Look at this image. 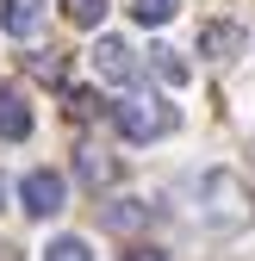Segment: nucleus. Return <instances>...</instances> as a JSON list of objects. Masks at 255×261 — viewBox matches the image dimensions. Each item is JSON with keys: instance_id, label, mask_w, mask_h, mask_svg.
<instances>
[{"instance_id": "1", "label": "nucleus", "mask_w": 255, "mask_h": 261, "mask_svg": "<svg viewBox=\"0 0 255 261\" xmlns=\"http://www.w3.org/2000/svg\"><path fill=\"white\" fill-rule=\"evenodd\" d=\"M193 218L206 224V230H243V224L255 218V199H249V187L231 174V168H206L193 174Z\"/></svg>"}, {"instance_id": "2", "label": "nucleus", "mask_w": 255, "mask_h": 261, "mask_svg": "<svg viewBox=\"0 0 255 261\" xmlns=\"http://www.w3.org/2000/svg\"><path fill=\"white\" fill-rule=\"evenodd\" d=\"M112 118H118V130H124V143H156V137L174 130V106L156 100V93H131Z\"/></svg>"}, {"instance_id": "3", "label": "nucleus", "mask_w": 255, "mask_h": 261, "mask_svg": "<svg viewBox=\"0 0 255 261\" xmlns=\"http://www.w3.org/2000/svg\"><path fill=\"white\" fill-rule=\"evenodd\" d=\"M93 75L112 81V87H137L143 62H137V50L124 44V38H100V44H93Z\"/></svg>"}, {"instance_id": "4", "label": "nucleus", "mask_w": 255, "mask_h": 261, "mask_svg": "<svg viewBox=\"0 0 255 261\" xmlns=\"http://www.w3.org/2000/svg\"><path fill=\"white\" fill-rule=\"evenodd\" d=\"M19 205H25V218H56V212H62V174L31 168V174L19 180Z\"/></svg>"}, {"instance_id": "5", "label": "nucleus", "mask_w": 255, "mask_h": 261, "mask_svg": "<svg viewBox=\"0 0 255 261\" xmlns=\"http://www.w3.org/2000/svg\"><path fill=\"white\" fill-rule=\"evenodd\" d=\"M243 50V25H231V19H212L206 31H199V56H212V62H231Z\"/></svg>"}, {"instance_id": "6", "label": "nucleus", "mask_w": 255, "mask_h": 261, "mask_svg": "<svg viewBox=\"0 0 255 261\" xmlns=\"http://www.w3.org/2000/svg\"><path fill=\"white\" fill-rule=\"evenodd\" d=\"M100 224H106L112 237H137V230H149V205L143 199H112L100 212Z\"/></svg>"}, {"instance_id": "7", "label": "nucleus", "mask_w": 255, "mask_h": 261, "mask_svg": "<svg viewBox=\"0 0 255 261\" xmlns=\"http://www.w3.org/2000/svg\"><path fill=\"white\" fill-rule=\"evenodd\" d=\"M0 137H7V143L31 137V106H25V93H13V87H0Z\"/></svg>"}, {"instance_id": "8", "label": "nucleus", "mask_w": 255, "mask_h": 261, "mask_svg": "<svg viewBox=\"0 0 255 261\" xmlns=\"http://www.w3.org/2000/svg\"><path fill=\"white\" fill-rule=\"evenodd\" d=\"M0 25H7L13 38H38V25H44V0H0Z\"/></svg>"}, {"instance_id": "9", "label": "nucleus", "mask_w": 255, "mask_h": 261, "mask_svg": "<svg viewBox=\"0 0 255 261\" xmlns=\"http://www.w3.org/2000/svg\"><path fill=\"white\" fill-rule=\"evenodd\" d=\"M75 174H81L87 187H112V180H118V162H112L106 149H93V143H81V149H75Z\"/></svg>"}, {"instance_id": "10", "label": "nucleus", "mask_w": 255, "mask_h": 261, "mask_svg": "<svg viewBox=\"0 0 255 261\" xmlns=\"http://www.w3.org/2000/svg\"><path fill=\"white\" fill-rule=\"evenodd\" d=\"M106 7H112V0H62V19L81 25V31H93V25L106 19Z\"/></svg>"}, {"instance_id": "11", "label": "nucleus", "mask_w": 255, "mask_h": 261, "mask_svg": "<svg viewBox=\"0 0 255 261\" xmlns=\"http://www.w3.org/2000/svg\"><path fill=\"white\" fill-rule=\"evenodd\" d=\"M149 62H156V75H162L168 87H187V75H193V69H187V62H181L168 44H162V50H149Z\"/></svg>"}, {"instance_id": "12", "label": "nucleus", "mask_w": 255, "mask_h": 261, "mask_svg": "<svg viewBox=\"0 0 255 261\" xmlns=\"http://www.w3.org/2000/svg\"><path fill=\"white\" fill-rule=\"evenodd\" d=\"M44 261H93V249H87L81 237H56V243L44 249Z\"/></svg>"}, {"instance_id": "13", "label": "nucleus", "mask_w": 255, "mask_h": 261, "mask_svg": "<svg viewBox=\"0 0 255 261\" xmlns=\"http://www.w3.org/2000/svg\"><path fill=\"white\" fill-rule=\"evenodd\" d=\"M174 7H181V0H137L131 13H137V25H168V19H174Z\"/></svg>"}, {"instance_id": "14", "label": "nucleus", "mask_w": 255, "mask_h": 261, "mask_svg": "<svg viewBox=\"0 0 255 261\" xmlns=\"http://www.w3.org/2000/svg\"><path fill=\"white\" fill-rule=\"evenodd\" d=\"M100 112V93L93 87H69V118H93Z\"/></svg>"}, {"instance_id": "15", "label": "nucleus", "mask_w": 255, "mask_h": 261, "mask_svg": "<svg viewBox=\"0 0 255 261\" xmlns=\"http://www.w3.org/2000/svg\"><path fill=\"white\" fill-rule=\"evenodd\" d=\"M31 69H38V81H62V56L44 50V56H31Z\"/></svg>"}, {"instance_id": "16", "label": "nucleus", "mask_w": 255, "mask_h": 261, "mask_svg": "<svg viewBox=\"0 0 255 261\" xmlns=\"http://www.w3.org/2000/svg\"><path fill=\"white\" fill-rule=\"evenodd\" d=\"M124 261H168L162 249H149V243H137V249H124Z\"/></svg>"}, {"instance_id": "17", "label": "nucleus", "mask_w": 255, "mask_h": 261, "mask_svg": "<svg viewBox=\"0 0 255 261\" xmlns=\"http://www.w3.org/2000/svg\"><path fill=\"white\" fill-rule=\"evenodd\" d=\"M0 205H7V180H0Z\"/></svg>"}]
</instances>
